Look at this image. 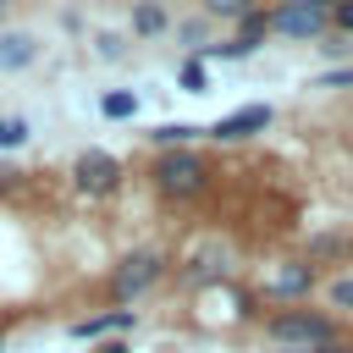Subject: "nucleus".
<instances>
[{
    "label": "nucleus",
    "instance_id": "obj_16",
    "mask_svg": "<svg viewBox=\"0 0 353 353\" xmlns=\"http://www.w3.org/2000/svg\"><path fill=\"white\" fill-rule=\"evenodd\" d=\"M331 28H336L342 39H353V0H342V6H331Z\"/></svg>",
    "mask_w": 353,
    "mask_h": 353
},
{
    "label": "nucleus",
    "instance_id": "obj_25",
    "mask_svg": "<svg viewBox=\"0 0 353 353\" xmlns=\"http://www.w3.org/2000/svg\"><path fill=\"white\" fill-rule=\"evenodd\" d=\"M347 254H353V237H347Z\"/></svg>",
    "mask_w": 353,
    "mask_h": 353
},
{
    "label": "nucleus",
    "instance_id": "obj_22",
    "mask_svg": "<svg viewBox=\"0 0 353 353\" xmlns=\"http://www.w3.org/2000/svg\"><path fill=\"white\" fill-rule=\"evenodd\" d=\"M303 6H314V11H325V17H331V6H342V0H303Z\"/></svg>",
    "mask_w": 353,
    "mask_h": 353
},
{
    "label": "nucleus",
    "instance_id": "obj_18",
    "mask_svg": "<svg viewBox=\"0 0 353 353\" xmlns=\"http://www.w3.org/2000/svg\"><path fill=\"white\" fill-rule=\"evenodd\" d=\"M182 88H188V94H204V66H199V61L182 66Z\"/></svg>",
    "mask_w": 353,
    "mask_h": 353
},
{
    "label": "nucleus",
    "instance_id": "obj_4",
    "mask_svg": "<svg viewBox=\"0 0 353 353\" xmlns=\"http://www.w3.org/2000/svg\"><path fill=\"white\" fill-rule=\"evenodd\" d=\"M72 182H77L83 193L105 199V193H116V188H121V160H116V154H105V149H83V154L72 160Z\"/></svg>",
    "mask_w": 353,
    "mask_h": 353
},
{
    "label": "nucleus",
    "instance_id": "obj_14",
    "mask_svg": "<svg viewBox=\"0 0 353 353\" xmlns=\"http://www.w3.org/2000/svg\"><path fill=\"white\" fill-rule=\"evenodd\" d=\"M160 28H165V6H154V0H149V6H138V11H132V33H160Z\"/></svg>",
    "mask_w": 353,
    "mask_h": 353
},
{
    "label": "nucleus",
    "instance_id": "obj_17",
    "mask_svg": "<svg viewBox=\"0 0 353 353\" xmlns=\"http://www.w3.org/2000/svg\"><path fill=\"white\" fill-rule=\"evenodd\" d=\"M331 303L336 309H353V276H336L331 281Z\"/></svg>",
    "mask_w": 353,
    "mask_h": 353
},
{
    "label": "nucleus",
    "instance_id": "obj_6",
    "mask_svg": "<svg viewBox=\"0 0 353 353\" xmlns=\"http://www.w3.org/2000/svg\"><path fill=\"white\" fill-rule=\"evenodd\" d=\"M276 121V110L270 105H243V110H232V116H221L215 127H210V138L215 143H243V138H254V132H265Z\"/></svg>",
    "mask_w": 353,
    "mask_h": 353
},
{
    "label": "nucleus",
    "instance_id": "obj_2",
    "mask_svg": "<svg viewBox=\"0 0 353 353\" xmlns=\"http://www.w3.org/2000/svg\"><path fill=\"white\" fill-rule=\"evenodd\" d=\"M265 336L281 347H325V342H342V325L320 309H281L265 320Z\"/></svg>",
    "mask_w": 353,
    "mask_h": 353
},
{
    "label": "nucleus",
    "instance_id": "obj_3",
    "mask_svg": "<svg viewBox=\"0 0 353 353\" xmlns=\"http://www.w3.org/2000/svg\"><path fill=\"white\" fill-rule=\"evenodd\" d=\"M165 270H171V259H165L160 248H132V254L110 270V298H116V303H132V298H143L149 287H160Z\"/></svg>",
    "mask_w": 353,
    "mask_h": 353
},
{
    "label": "nucleus",
    "instance_id": "obj_24",
    "mask_svg": "<svg viewBox=\"0 0 353 353\" xmlns=\"http://www.w3.org/2000/svg\"><path fill=\"white\" fill-rule=\"evenodd\" d=\"M0 17H6V0H0Z\"/></svg>",
    "mask_w": 353,
    "mask_h": 353
},
{
    "label": "nucleus",
    "instance_id": "obj_23",
    "mask_svg": "<svg viewBox=\"0 0 353 353\" xmlns=\"http://www.w3.org/2000/svg\"><path fill=\"white\" fill-rule=\"evenodd\" d=\"M17 176H22V171H0V188H17Z\"/></svg>",
    "mask_w": 353,
    "mask_h": 353
},
{
    "label": "nucleus",
    "instance_id": "obj_7",
    "mask_svg": "<svg viewBox=\"0 0 353 353\" xmlns=\"http://www.w3.org/2000/svg\"><path fill=\"white\" fill-rule=\"evenodd\" d=\"M265 292H270L276 303H298V298H309V292H314V265H287V270H276V276L265 281Z\"/></svg>",
    "mask_w": 353,
    "mask_h": 353
},
{
    "label": "nucleus",
    "instance_id": "obj_19",
    "mask_svg": "<svg viewBox=\"0 0 353 353\" xmlns=\"http://www.w3.org/2000/svg\"><path fill=\"white\" fill-rule=\"evenodd\" d=\"M320 88H353V66H336V72H325V77H320Z\"/></svg>",
    "mask_w": 353,
    "mask_h": 353
},
{
    "label": "nucleus",
    "instance_id": "obj_8",
    "mask_svg": "<svg viewBox=\"0 0 353 353\" xmlns=\"http://www.w3.org/2000/svg\"><path fill=\"white\" fill-rule=\"evenodd\" d=\"M132 309H105V314H88V320H72L66 331L77 336V342H99V336H110V331H132Z\"/></svg>",
    "mask_w": 353,
    "mask_h": 353
},
{
    "label": "nucleus",
    "instance_id": "obj_15",
    "mask_svg": "<svg viewBox=\"0 0 353 353\" xmlns=\"http://www.w3.org/2000/svg\"><path fill=\"white\" fill-rule=\"evenodd\" d=\"M28 143V121L22 116H0V149H22Z\"/></svg>",
    "mask_w": 353,
    "mask_h": 353
},
{
    "label": "nucleus",
    "instance_id": "obj_1",
    "mask_svg": "<svg viewBox=\"0 0 353 353\" xmlns=\"http://www.w3.org/2000/svg\"><path fill=\"white\" fill-rule=\"evenodd\" d=\"M149 176H154V188L165 199H199L210 188V165H204L199 149H165V154H154Z\"/></svg>",
    "mask_w": 353,
    "mask_h": 353
},
{
    "label": "nucleus",
    "instance_id": "obj_5",
    "mask_svg": "<svg viewBox=\"0 0 353 353\" xmlns=\"http://www.w3.org/2000/svg\"><path fill=\"white\" fill-rule=\"evenodd\" d=\"M325 28H331V17L314 11V6H303V0H281V6L270 11V33H287V39H298V44L320 39Z\"/></svg>",
    "mask_w": 353,
    "mask_h": 353
},
{
    "label": "nucleus",
    "instance_id": "obj_9",
    "mask_svg": "<svg viewBox=\"0 0 353 353\" xmlns=\"http://www.w3.org/2000/svg\"><path fill=\"white\" fill-rule=\"evenodd\" d=\"M33 55H39L33 33H0V72H17V66H28Z\"/></svg>",
    "mask_w": 353,
    "mask_h": 353
},
{
    "label": "nucleus",
    "instance_id": "obj_10",
    "mask_svg": "<svg viewBox=\"0 0 353 353\" xmlns=\"http://www.w3.org/2000/svg\"><path fill=\"white\" fill-rule=\"evenodd\" d=\"M149 138L160 143V154H165V149H193V138H199V127H193V121H165V127H154Z\"/></svg>",
    "mask_w": 353,
    "mask_h": 353
},
{
    "label": "nucleus",
    "instance_id": "obj_11",
    "mask_svg": "<svg viewBox=\"0 0 353 353\" xmlns=\"http://www.w3.org/2000/svg\"><path fill=\"white\" fill-rule=\"evenodd\" d=\"M265 33H270V11H265V6H254V11H248V17L237 22V39H243V44L254 50V44H259Z\"/></svg>",
    "mask_w": 353,
    "mask_h": 353
},
{
    "label": "nucleus",
    "instance_id": "obj_12",
    "mask_svg": "<svg viewBox=\"0 0 353 353\" xmlns=\"http://www.w3.org/2000/svg\"><path fill=\"white\" fill-rule=\"evenodd\" d=\"M99 110H105L110 121H127V116L138 110V94H132V88H110V94L99 99Z\"/></svg>",
    "mask_w": 353,
    "mask_h": 353
},
{
    "label": "nucleus",
    "instance_id": "obj_20",
    "mask_svg": "<svg viewBox=\"0 0 353 353\" xmlns=\"http://www.w3.org/2000/svg\"><path fill=\"white\" fill-rule=\"evenodd\" d=\"M287 353H353L347 342H325V347H287Z\"/></svg>",
    "mask_w": 353,
    "mask_h": 353
},
{
    "label": "nucleus",
    "instance_id": "obj_21",
    "mask_svg": "<svg viewBox=\"0 0 353 353\" xmlns=\"http://www.w3.org/2000/svg\"><path fill=\"white\" fill-rule=\"evenodd\" d=\"M94 353H127V342H99Z\"/></svg>",
    "mask_w": 353,
    "mask_h": 353
},
{
    "label": "nucleus",
    "instance_id": "obj_13",
    "mask_svg": "<svg viewBox=\"0 0 353 353\" xmlns=\"http://www.w3.org/2000/svg\"><path fill=\"white\" fill-rule=\"evenodd\" d=\"M254 6H259V0H204V11H210V17H221V22H243Z\"/></svg>",
    "mask_w": 353,
    "mask_h": 353
}]
</instances>
